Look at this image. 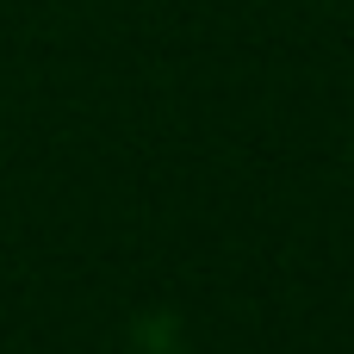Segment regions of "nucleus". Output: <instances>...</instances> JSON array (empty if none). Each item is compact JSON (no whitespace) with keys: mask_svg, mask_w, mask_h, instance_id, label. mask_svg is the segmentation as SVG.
Returning a JSON list of instances; mask_svg holds the SVG:
<instances>
[]
</instances>
